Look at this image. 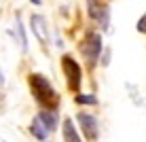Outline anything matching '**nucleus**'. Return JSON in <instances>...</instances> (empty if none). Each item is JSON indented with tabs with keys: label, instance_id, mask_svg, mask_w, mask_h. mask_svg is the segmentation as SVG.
<instances>
[{
	"label": "nucleus",
	"instance_id": "nucleus-1",
	"mask_svg": "<svg viewBox=\"0 0 146 142\" xmlns=\"http://www.w3.org/2000/svg\"><path fill=\"white\" fill-rule=\"evenodd\" d=\"M30 89H32V95L34 100L42 106L44 110H57V91L53 89L51 81L42 74L34 72L30 74Z\"/></svg>",
	"mask_w": 146,
	"mask_h": 142
},
{
	"label": "nucleus",
	"instance_id": "nucleus-2",
	"mask_svg": "<svg viewBox=\"0 0 146 142\" xmlns=\"http://www.w3.org/2000/svg\"><path fill=\"white\" fill-rule=\"evenodd\" d=\"M80 53L85 55V59H87L89 66H95V62H98V57L102 55V34L98 32H89L85 34L83 43L78 45Z\"/></svg>",
	"mask_w": 146,
	"mask_h": 142
},
{
	"label": "nucleus",
	"instance_id": "nucleus-3",
	"mask_svg": "<svg viewBox=\"0 0 146 142\" xmlns=\"http://www.w3.org/2000/svg\"><path fill=\"white\" fill-rule=\"evenodd\" d=\"M62 66H64V74H66V83L70 91H78L80 89V81H83V70L76 64V59L64 55L62 57Z\"/></svg>",
	"mask_w": 146,
	"mask_h": 142
},
{
	"label": "nucleus",
	"instance_id": "nucleus-4",
	"mask_svg": "<svg viewBox=\"0 0 146 142\" xmlns=\"http://www.w3.org/2000/svg\"><path fill=\"white\" fill-rule=\"evenodd\" d=\"M87 13L93 21H98L104 30L108 28V17H110V11L108 7L102 2V0H87Z\"/></svg>",
	"mask_w": 146,
	"mask_h": 142
},
{
	"label": "nucleus",
	"instance_id": "nucleus-5",
	"mask_svg": "<svg viewBox=\"0 0 146 142\" xmlns=\"http://www.w3.org/2000/svg\"><path fill=\"white\" fill-rule=\"evenodd\" d=\"M76 121L80 125V131L85 134V138L95 142L98 140V134H100V127H98V119L89 113H78L76 115Z\"/></svg>",
	"mask_w": 146,
	"mask_h": 142
},
{
	"label": "nucleus",
	"instance_id": "nucleus-6",
	"mask_svg": "<svg viewBox=\"0 0 146 142\" xmlns=\"http://www.w3.org/2000/svg\"><path fill=\"white\" fill-rule=\"evenodd\" d=\"M30 28H32L34 36L42 45L49 43V26H47V19H44L42 15H32V17H30Z\"/></svg>",
	"mask_w": 146,
	"mask_h": 142
},
{
	"label": "nucleus",
	"instance_id": "nucleus-7",
	"mask_svg": "<svg viewBox=\"0 0 146 142\" xmlns=\"http://www.w3.org/2000/svg\"><path fill=\"white\" fill-rule=\"evenodd\" d=\"M30 131H32V136H34L36 140H40V142H44V140L49 138V134H51V131L47 129V125H44L42 121L38 119V115L34 117L32 123H30Z\"/></svg>",
	"mask_w": 146,
	"mask_h": 142
},
{
	"label": "nucleus",
	"instance_id": "nucleus-8",
	"mask_svg": "<svg viewBox=\"0 0 146 142\" xmlns=\"http://www.w3.org/2000/svg\"><path fill=\"white\" fill-rule=\"evenodd\" d=\"M62 129H64V142H83V138L78 136L76 125H74L72 119H64Z\"/></svg>",
	"mask_w": 146,
	"mask_h": 142
},
{
	"label": "nucleus",
	"instance_id": "nucleus-9",
	"mask_svg": "<svg viewBox=\"0 0 146 142\" xmlns=\"http://www.w3.org/2000/svg\"><path fill=\"white\" fill-rule=\"evenodd\" d=\"M38 119L42 121L44 125H47V129L49 131H55V127H57V123H59V117H57V110H40L38 113Z\"/></svg>",
	"mask_w": 146,
	"mask_h": 142
},
{
	"label": "nucleus",
	"instance_id": "nucleus-10",
	"mask_svg": "<svg viewBox=\"0 0 146 142\" xmlns=\"http://www.w3.org/2000/svg\"><path fill=\"white\" fill-rule=\"evenodd\" d=\"M15 38H17L21 51L28 53V36H26V30H23V23H21V19H19V15L15 17Z\"/></svg>",
	"mask_w": 146,
	"mask_h": 142
},
{
	"label": "nucleus",
	"instance_id": "nucleus-11",
	"mask_svg": "<svg viewBox=\"0 0 146 142\" xmlns=\"http://www.w3.org/2000/svg\"><path fill=\"white\" fill-rule=\"evenodd\" d=\"M76 104H89V106H93V104H98V98L95 95H91V93H78L76 95Z\"/></svg>",
	"mask_w": 146,
	"mask_h": 142
},
{
	"label": "nucleus",
	"instance_id": "nucleus-12",
	"mask_svg": "<svg viewBox=\"0 0 146 142\" xmlns=\"http://www.w3.org/2000/svg\"><path fill=\"white\" fill-rule=\"evenodd\" d=\"M138 32L146 34V15H142V17H140V21H138Z\"/></svg>",
	"mask_w": 146,
	"mask_h": 142
},
{
	"label": "nucleus",
	"instance_id": "nucleus-13",
	"mask_svg": "<svg viewBox=\"0 0 146 142\" xmlns=\"http://www.w3.org/2000/svg\"><path fill=\"white\" fill-rule=\"evenodd\" d=\"M0 85H4V74H2V70H0Z\"/></svg>",
	"mask_w": 146,
	"mask_h": 142
},
{
	"label": "nucleus",
	"instance_id": "nucleus-14",
	"mask_svg": "<svg viewBox=\"0 0 146 142\" xmlns=\"http://www.w3.org/2000/svg\"><path fill=\"white\" fill-rule=\"evenodd\" d=\"M44 142H47V140H44Z\"/></svg>",
	"mask_w": 146,
	"mask_h": 142
}]
</instances>
